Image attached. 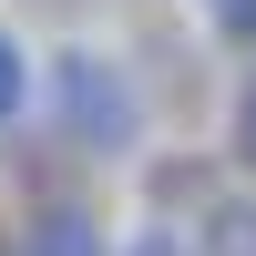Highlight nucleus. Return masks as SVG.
Listing matches in <instances>:
<instances>
[{
    "instance_id": "obj_1",
    "label": "nucleus",
    "mask_w": 256,
    "mask_h": 256,
    "mask_svg": "<svg viewBox=\"0 0 256 256\" xmlns=\"http://www.w3.org/2000/svg\"><path fill=\"white\" fill-rule=\"evenodd\" d=\"M41 113H52V144L82 164H134L144 154V82L123 72L113 52H92V41H62L52 62H41Z\"/></svg>"
},
{
    "instance_id": "obj_2",
    "label": "nucleus",
    "mask_w": 256,
    "mask_h": 256,
    "mask_svg": "<svg viewBox=\"0 0 256 256\" xmlns=\"http://www.w3.org/2000/svg\"><path fill=\"white\" fill-rule=\"evenodd\" d=\"M10 246H20V256H113V246H102V216H92L82 195H41L31 216H20Z\"/></svg>"
},
{
    "instance_id": "obj_3",
    "label": "nucleus",
    "mask_w": 256,
    "mask_h": 256,
    "mask_svg": "<svg viewBox=\"0 0 256 256\" xmlns=\"http://www.w3.org/2000/svg\"><path fill=\"white\" fill-rule=\"evenodd\" d=\"M195 256H256V184L246 195L216 184V195L195 205Z\"/></svg>"
},
{
    "instance_id": "obj_4",
    "label": "nucleus",
    "mask_w": 256,
    "mask_h": 256,
    "mask_svg": "<svg viewBox=\"0 0 256 256\" xmlns=\"http://www.w3.org/2000/svg\"><path fill=\"white\" fill-rule=\"evenodd\" d=\"M144 184H154V216H195V205L205 195H216V164H154V174H144Z\"/></svg>"
},
{
    "instance_id": "obj_5",
    "label": "nucleus",
    "mask_w": 256,
    "mask_h": 256,
    "mask_svg": "<svg viewBox=\"0 0 256 256\" xmlns=\"http://www.w3.org/2000/svg\"><path fill=\"white\" fill-rule=\"evenodd\" d=\"M226 164L256 174V52H246V72H236V102H226Z\"/></svg>"
},
{
    "instance_id": "obj_6",
    "label": "nucleus",
    "mask_w": 256,
    "mask_h": 256,
    "mask_svg": "<svg viewBox=\"0 0 256 256\" xmlns=\"http://www.w3.org/2000/svg\"><path fill=\"white\" fill-rule=\"evenodd\" d=\"M195 20H205V31H216V41H226L236 62L256 52V0H195Z\"/></svg>"
},
{
    "instance_id": "obj_7",
    "label": "nucleus",
    "mask_w": 256,
    "mask_h": 256,
    "mask_svg": "<svg viewBox=\"0 0 256 256\" xmlns=\"http://www.w3.org/2000/svg\"><path fill=\"white\" fill-rule=\"evenodd\" d=\"M20 113H31V52H20L10 31H0V134H10Z\"/></svg>"
},
{
    "instance_id": "obj_8",
    "label": "nucleus",
    "mask_w": 256,
    "mask_h": 256,
    "mask_svg": "<svg viewBox=\"0 0 256 256\" xmlns=\"http://www.w3.org/2000/svg\"><path fill=\"white\" fill-rule=\"evenodd\" d=\"M113 256H195V226H174V216H144V226H134Z\"/></svg>"
},
{
    "instance_id": "obj_9",
    "label": "nucleus",
    "mask_w": 256,
    "mask_h": 256,
    "mask_svg": "<svg viewBox=\"0 0 256 256\" xmlns=\"http://www.w3.org/2000/svg\"><path fill=\"white\" fill-rule=\"evenodd\" d=\"M0 256H20V246H10V236H0Z\"/></svg>"
}]
</instances>
